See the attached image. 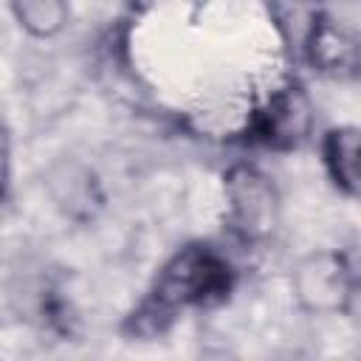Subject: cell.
<instances>
[{
  "mask_svg": "<svg viewBox=\"0 0 361 361\" xmlns=\"http://www.w3.org/2000/svg\"><path fill=\"white\" fill-rule=\"evenodd\" d=\"M237 288V268L212 243L195 240L180 245L155 271L144 296L124 316L121 333L127 338H158L189 310H212L231 299Z\"/></svg>",
  "mask_w": 361,
  "mask_h": 361,
  "instance_id": "obj_1",
  "label": "cell"
},
{
  "mask_svg": "<svg viewBox=\"0 0 361 361\" xmlns=\"http://www.w3.org/2000/svg\"><path fill=\"white\" fill-rule=\"evenodd\" d=\"M313 102L307 90L288 79L268 90V96L245 116L240 130L245 144L265 147L274 152H288L302 147L313 133Z\"/></svg>",
  "mask_w": 361,
  "mask_h": 361,
  "instance_id": "obj_2",
  "label": "cell"
},
{
  "mask_svg": "<svg viewBox=\"0 0 361 361\" xmlns=\"http://www.w3.org/2000/svg\"><path fill=\"white\" fill-rule=\"evenodd\" d=\"M228 228L245 243H262L279 223V192L274 180L251 164H234L223 178Z\"/></svg>",
  "mask_w": 361,
  "mask_h": 361,
  "instance_id": "obj_3",
  "label": "cell"
},
{
  "mask_svg": "<svg viewBox=\"0 0 361 361\" xmlns=\"http://www.w3.org/2000/svg\"><path fill=\"white\" fill-rule=\"evenodd\" d=\"M302 54L307 68L330 82L361 79V31L327 11H316L307 23Z\"/></svg>",
  "mask_w": 361,
  "mask_h": 361,
  "instance_id": "obj_4",
  "label": "cell"
},
{
  "mask_svg": "<svg viewBox=\"0 0 361 361\" xmlns=\"http://www.w3.org/2000/svg\"><path fill=\"white\" fill-rule=\"evenodd\" d=\"M290 288L299 299V305L310 313H341L347 310L353 290H355V276L344 254L338 251H316L307 254L293 276Z\"/></svg>",
  "mask_w": 361,
  "mask_h": 361,
  "instance_id": "obj_5",
  "label": "cell"
},
{
  "mask_svg": "<svg viewBox=\"0 0 361 361\" xmlns=\"http://www.w3.org/2000/svg\"><path fill=\"white\" fill-rule=\"evenodd\" d=\"M327 180L350 200L361 203V124L330 127L319 144Z\"/></svg>",
  "mask_w": 361,
  "mask_h": 361,
  "instance_id": "obj_6",
  "label": "cell"
},
{
  "mask_svg": "<svg viewBox=\"0 0 361 361\" xmlns=\"http://www.w3.org/2000/svg\"><path fill=\"white\" fill-rule=\"evenodd\" d=\"M11 14L20 28L37 39L56 37L71 20V8L59 0H17L11 3Z\"/></svg>",
  "mask_w": 361,
  "mask_h": 361,
  "instance_id": "obj_7",
  "label": "cell"
}]
</instances>
